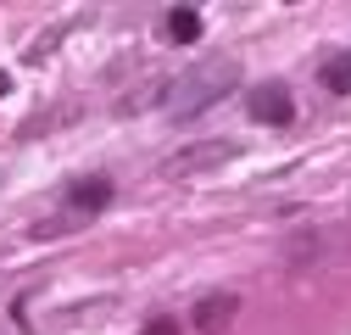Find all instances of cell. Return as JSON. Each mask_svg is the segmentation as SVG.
I'll list each match as a JSON object with an SVG mask.
<instances>
[{"label":"cell","mask_w":351,"mask_h":335,"mask_svg":"<svg viewBox=\"0 0 351 335\" xmlns=\"http://www.w3.org/2000/svg\"><path fill=\"white\" fill-rule=\"evenodd\" d=\"M106 313H117V297H101V302H84V308H67V313H56V324H95V319H106Z\"/></svg>","instance_id":"8"},{"label":"cell","mask_w":351,"mask_h":335,"mask_svg":"<svg viewBox=\"0 0 351 335\" xmlns=\"http://www.w3.org/2000/svg\"><path fill=\"white\" fill-rule=\"evenodd\" d=\"M234 319H240V297L234 290H206V297L195 302V313H190V324L201 335H229Z\"/></svg>","instance_id":"4"},{"label":"cell","mask_w":351,"mask_h":335,"mask_svg":"<svg viewBox=\"0 0 351 335\" xmlns=\"http://www.w3.org/2000/svg\"><path fill=\"white\" fill-rule=\"evenodd\" d=\"M162 23H167V39H179V45L201 39V12H195V6H173Z\"/></svg>","instance_id":"7"},{"label":"cell","mask_w":351,"mask_h":335,"mask_svg":"<svg viewBox=\"0 0 351 335\" xmlns=\"http://www.w3.org/2000/svg\"><path fill=\"white\" fill-rule=\"evenodd\" d=\"M140 335H179V324H173V319H151Z\"/></svg>","instance_id":"11"},{"label":"cell","mask_w":351,"mask_h":335,"mask_svg":"<svg viewBox=\"0 0 351 335\" xmlns=\"http://www.w3.org/2000/svg\"><path fill=\"white\" fill-rule=\"evenodd\" d=\"M90 218H78V213H51V218H39V224H28V240H56V235H73V229H84Z\"/></svg>","instance_id":"6"},{"label":"cell","mask_w":351,"mask_h":335,"mask_svg":"<svg viewBox=\"0 0 351 335\" xmlns=\"http://www.w3.org/2000/svg\"><path fill=\"white\" fill-rule=\"evenodd\" d=\"M229 90H240V62H234V56H217V62H201V67H190V73L173 78L162 112H167L173 123H190L195 112L217 106Z\"/></svg>","instance_id":"1"},{"label":"cell","mask_w":351,"mask_h":335,"mask_svg":"<svg viewBox=\"0 0 351 335\" xmlns=\"http://www.w3.org/2000/svg\"><path fill=\"white\" fill-rule=\"evenodd\" d=\"M6 90H12V78H6V73H0V95H6Z\"/></svg>","instance_id":"12"},{"label":"cell","mask_w":351,"mask_h":335,"mask_svg":"<svg viewBox=\"0 0 351 335\" xmlns=\"http://www.w3.org/2000/svg\"><path fill=\"white\" fill-rule=\"evenodd\" d=\"M324 84H329L335 95H351V56H340V62H329V67H324Z\"/></svg>","instance_id":"10"},{"label":"cell","mask_w":351,"mask_h":335,"mask_svg":"<svg viewBox=\"0 0 351 335\" xmlns=\"http://www.w3.org/2000/svg\"><path fill=\"white\" fill-rule=\"evenodd\" d=\"M106 201H112V179H106V174H84V179H73V185L62 190V207L78 213V218H95Z\"/></svg>","instance_id":"5"},{"label":"cell","mask_w":351,"mask_h":335,"mask_svg":"<svg viewBox=\"0 0 351 335\" xmlns=\"http://www.w3.org/2000/svg\"><path fill=\"white\" fill-rule=\"evenodd\" d=\"M73 28H78V23H51V28H45V34H39L34 45H28V67H39V62H45V56H51V51L62 45V39L73 34Z\"/></svg>","instance_id":"9"},{"label":"cell","mask_w":351,"mask_h":335,"mask_svg":"<svg viewBox=\"0 0 351 335\" xmlns=\"http://www.w3.org/2000/svg\"><path fill=\"white\" fill-rule=\"evenodd\" d=\"M240 157V140L217 135V140H201V146H184L173 162H162V179H190V174H206V168H223Z\"/></svg>","instance_id":"3"},{"label":"cell","mask_w":351,"mask_h":335,"mask_svg":"<svg viewBox=\"0 0 351 335\" xmlns=\"http://www.w3.org/2000/svg\"><path fill=\"white\" fill-rule=\"evenodd\" d=\"M245 117L262 123V129H285V123L295 117V95H290V84L285 78H262L245 90Z\"/></svg>","instance_id":"2"}]
</instances>
